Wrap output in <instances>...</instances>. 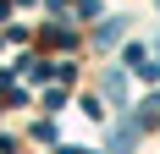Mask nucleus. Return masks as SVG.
I'll use <instances>...</instances> for the list:
<instances>
[{
  "instance_id": "f257e3e1",
  "label": "nucleus",
  "mask_w": 160,
  "mask_h": 154,
  "mask_svg": "<svg viewBox=\"0 0 160 154\" xmlns=\"http://www.w3.org/2000/svg\"><path fill=\"white\" fill-rule=\"evenodd\" d=\"M105 94H111L116 105H122V99H127V83H122V77H116V72H111V77H105Z\"/></svg>"
}]
</instances>
